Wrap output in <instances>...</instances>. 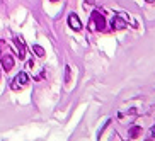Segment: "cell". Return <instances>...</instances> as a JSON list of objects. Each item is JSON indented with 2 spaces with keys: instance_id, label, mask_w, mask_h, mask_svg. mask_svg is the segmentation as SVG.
I'll return each mask as SVG.
<instances>
[{
  "instance_id": "obj_5",
  "label": "cell",
  "mask_w": 155,
  "mask_h": 141,
  "mask_svg": "<svg viewBox=\"0 0 155 141\" xmlns=\"http://www.w3.org/2000/svg\"><path fill=\"white\" fill-rule=\"evenodd\" d=\"M68 26L73 29V31H80V29H82V22H80V19H78L77 14H70L68 15Z\"/></svg>"
},
{
  "instance_id": "obj_12",
  "label": "cell",
  "mask_w": 155,
  "mask_h": 141,
  "mask_svg": "<svg viewBox=\"0 0 155 141\" xmlns=\"http://www.w3.org/2000/svg\"><path fill=\"white\" fill-rule=\"evenodd\" d=\"M51 2H56V0H51Z\"/></svg>"
},
{
  "instance_id": "obj_6",
  "label": "cell",
  "mask_w": 155,
  "mask_h": 141,
  "mask_svg": "<svg viewBox=\"0 0 155 141\" xmlns=\"http://www.w3.org/2000/svg\"><path fill=\"white\" fill-rule=\"evenodd\" d=\"M111 26H113V29H123V27H126V21L121 15H114Z\"/></svg>"
},
{
  "instance_id": "obj_2",
  "label": "cell",
  "mask_w": 155,
  "mask_h": 141,
  "mask_svg": "<svg viewBox=\"0 0 155 141\" xmlns=\"http://www.w3.org/2000/svg\"><path fill=\"white\" fill-rule=\"evenodd\" d=\"M28 83H29L28 73L21 72V73H17V75L14 77V80H12V83H10V88H12V90H21V88L26 87Z\"/></svg>"
},
{
  "instance_id": "obj_11",
  "label": "cell",
  "mask_w": 155,
  "mask_h": 141,
  "mask_svg": "<svg viewBox=\"0 0 155 141\" xmlns=\"http://www.w3.org/2000/svg\"><path fill=\"white\" fill-rule=\"evenodd\" d=\"M152 134H153V136H155V127H153V129H152Z\"/></svg>"
},
{
  "instance_id": "obj_7",
  "label": "cell",
  "mask_w": 155,
  "mask_h": 141,
  "mask_svg": "<svg viewBox=\"0 0 155 141\" xmlns=\"http://www.w3.org/2000/svg\"><path fill=\"white\" fill-rule=\"evenodd\" d=\"M32 51H34V53H36V55L39 56V58H41V56H45V50H43L41 46L34 44V46H32Z\"/></svg>"
},
{
  "instance_id": "obj_8",
  "label": "cell",
  "mask_w": 155,
  "mask_h": 141,
  "mask_svg": "<svg viewBox=\"0 0 155 141\" xmlns=\"http://www.w3.org/2000/svg\"><path fill=\"white\" fill-rule=\"evenodd\" d=\"M138 133H140V127H133L131 131H130V134H131V138H137Z\"/></svg>"
},
{
  "instance_id": "obj_10",
  "label": "cell",
  "mask_w": 155,
  "mask_h": 141,
  "mask_svg": "<svg viewBox=\"0 0 155 141\" xmlns=\"http://www.w3.org/2000/svg\"><path fill=\"white\" fill-rule=\"evenodd\" d=\"M5 51H7V50H5V44H4V41H0V55H4Z\"/></svg>"
},
{
  "instance_id": "obj_1",
  "label": "cell",
  "mask_w": 155,
  "mask_h": 141,
  "mask_svg": "<svg viewBox=\"0 0 155 141\" xmlns=\"http://www.w3.org/2000/svg\"><path fill=\"white\" fill-rule=\"evenodd\" d=\"M104 27H106L104 15L97 12V10H94L91 14V19H89V29L91 31H104Z\"/></svg>"
},
{
  "instance_id": "obj_3",
  "label": "cell",
  "mask_w": 155,
  "mask_h": 141,
  "mask_svg": "<svg viewBox=\"0 0 155 141\" xmlns=\"http://www.w3.org/2000/svg\"><path fill=\"white\" fill-rule=\"evenodd\" d=\"M0 61H2V66L5 68V72H10V70L14 68V56H12V53H9V51H5L4 55H2Z\"/></svg>"
},
{
  "instance_id": "obj_9",
  "label": "cell",
  "mask_w": 155,
  "mask_h": 141,
  "mask_svg": "<svg viewBox=\"0 0 155 141\" xmlns=\"http://www.w3.org/2000/svg\"><path fill=\"white\" fill-rule=\"evenodd\" d=\"M65 68H67V75H65V78H67V82H70V70H72V68H70L68 65H67Z\"/></svg>"
},
{
  "instance_id": "obj_4",
  "label": "cell",
  "mask_w": 155,
  "mask_h": 141,
  "mask_svg": "<svg viewBox=\"0 0 155 141\" xmlns=\"http://www.w3.org/2000/svg\"><path fill=\"white\" fill-rule=\"evenodd\" d=\"M14 44H15V50H17L19 59H24L26 58V46H24V41L19 36H15L14 37Z\"/></svg>"
}]
</instances>
